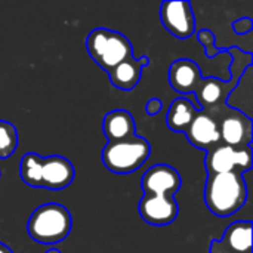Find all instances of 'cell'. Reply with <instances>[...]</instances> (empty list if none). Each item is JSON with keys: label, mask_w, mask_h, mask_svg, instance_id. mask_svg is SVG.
<instances>
[{"label": "cell", "mask_w": 253, "mask_h": 253, "mask_svg": "<svg viewBox=\"0 0 253 253\" xmlns=\"http://www.w3.org/2000/svg\"><path fill=\"white\" fill-rule=\"evenodd\" d=\"M197 39L205 47V53L208 58H215L216 55H221V50L215 46V36L211 30H200L197 33Z\"/></svg>", "instance_id": "e0dca14e"}, {"label": "cell", "mask_w": 253, "mask_h": 253, "mask_svg": "<svg viewBox=\"0 0 253 253\" xmlns=\"http://www.w3.org/2000/svg\"><path fill=\"white\" fill-rule=\"evenodd\" d=\"M252 28L253 21L252 18H249V16L240 18V19L233 22V30L236 31V34H248V33L252 31Z\"/></svg>", "instance_id": "ac0fdd59"}, {"label": "cell", "mask_w": 253, "mask_h": 253, "mask_svg": "<svg viewBox=\"0 0 253 253\" xmlns=\"http://www.w3.org/2000/svg\"><path fill=\"white\" fill-rule=\"evenodd\" d=\"M86 50L95 64L110 71L126 58L132 56V43L119 31L95 28L86 37Z\"/></svg>", "instance_id": "8992f818"}, {"label": "cell", "mask_w": 253, "mask_h": 253, "mask_svg": "<svg viewBox=\"0 0 253 253\" xmlns=\"http://www.w3.org/2000/svg\"><path fill=\"white\" fill-rule=\"evenodd\" d=\"M162 110H163V101L159 98H151L145 105V113L151 117L157 116Z\"/></svg>", "instance_id": "d6986e66"}, {"label": "cell", "mask_w": 253, "mask_h": 253, "mask_svg": "<svg viewBox=\"0 0 253 253\" xmlns=\"http://www.w3.org/2000/svg\"><path fill=\"white\" fill-rule=\"evenodd\" d=\"M19 173L24 184L33 188L62 191L68 188L76 176L74 166L62 156H40L27 153L21 159Z\"/></svg>", "instance_id": "7a4b0ae2"}, {"label": "cell", "mask_w": 253, "mask_h": 253, "mask_svg": "<svg viewBox=\"0 0 253 253\" xmlns=\"http://www.w3.org/2000/svg\"><path fill=\"white\" fill-rule=\"evenodd\" d=\"M160 19L163 27L176 39L187 40L196 31V16L191 3L182 1H163L160 6Z\"/></svg>", "instance_id": "ba28073f"}, {"label": "cell", "mask_w": 253, "mask_h": 253, "mask_svg": "<svg viewBox=\"0 0 253 253\" xmlns=\"http://www.w3.org/2000/svg\"><path fill=\"white\" fill-rule=\"evenodd\" d=\"M197 110L194 108L193 102L187 98H176L166 114V125L172 132L184 133L190 126L191 120L194 119Z\"/></svg>", "instance_id": "9a60e30c"}, {"label": "cell", "mask_w": 253, "mask_h": 253, "mask_svg": "<svg viewBox=\"0 0 253 253\" xmlns=\"http://www.w3.org/2000/svg\"><path fill=\"white\" fill-rule=\"evenodd\" d=\"M18 139L16 127L6 120H0V159H9L16 151Z\"/></svg>", "instance_id": "2e32d148"}, {"label": "cell", "mask_w": 253, "mask_h": 253, "mask_svg": "<svg viewBox=\"0 0 253 253\" xmlns=\"http://www.w3.org/2000/svg\"><path fill=\"white\" fill-rule=\"evenodd\" d=\"M0 253H12V251H10L6 245H3V243L0 242Z\"/></svg>", "instance_id": "ffe728a7"}, {"label": "cell", "mask_w": 253, "mask_h": 253, "mask_svg": "<svg viewBox=\"0 0 253 253\" xmlns=\"http://www.w3.org/2000/svg\"><path fill=\"white\" fill-rule=\"evenodd\" d=\"M168 79H169V84L178 93L182 95L196 93L200 82L203 80L200 67L197 65V62L188 58L173 61L169 68Z\"/></svg>", "instance_id": "7c38bea8"}, {"label": "cell", "mask_w": 253, "mask_h": 253, "mask_svg": "<svg viewBox=\"0 0 253 253\" xmlns=\"http://www.w3.org/2000/svg\"><path fill=\"white\" fill-rule=\"evenodd\" d=\"M188 142L203 151H211L221 144V135L218 127V120L205 111H197L190 126L184 132Z\"/></svg>", "instance_id": "9c48e42d"}, {"label": "cell", "mask_w": 253, "mask_h": 253, "mask_svg": "<svg viewBox=\"0 0 253 253\" xmlns=\"http://www.w3.org/2000/svg\"><path fill=\"white\" fill-rule=\"evenodd\" d=\"M248 200V185L240 173L211 175L205 185V203L219 218H228L240 211Z\"/></svg>", "instance_id": "3957f363"}, {"label": "cell", "mask_w": 253, "mask_h": 253, "mask_svg": "<svg viewBox=\"0 0 253 253\" xmlns=\"http://www.w3.org/2000/svg\"><path fill=\"white\" fill-rule=\"evenodd\" d=\"M253 166L252 145L230 147L219 144L205 156V169L208 176L218 173H246Z\"/></svg>", "instance_id": "52a82bcc"}, {"label": "cell", "mask_w": 253, "mask_h": 253, "mask_svg": "<svg viewBox=\"0 0 253 253\" xmlns=\"http://www.w3.org/2000/svg\"><path fill=\"white\" fill-rule=\"evenodd\" d=\"M102 130L108 142H116L133 136L136 132V123L129 111L113 110L105 114L102 122Z\"/></svg>", "instance_id": "5bb4252c"}, {"label": "cell", "mask_w": 253, "mask_h": 253, "mask_svg": "<svg viewBox=\"0 0 253 253\" xmlns=\"http://www.w3.org/2000/svg\"><path fill=\"white\" fill-rule=\"evenodd\" d=\"M73 227L70 211L59 203H46L34 209L28 222L27 233L36 243L56 245L64 242Z\"/></svg>", "instance_id": "277c9868"}, {"label": "cell", "mask_w": 253, "mask_h": 253, "mask_svg": "<svg viewBox=\"0 0 253 253\" xmlns=\"http://www.w3.org/2000/svg\"><path fill=\"white\" fill-rule=\"evenodd\" d=\"M211 253H252V222H233L221 240H212Z\"/></svg>", "instance_id": "8fae6325"}, {"label": "cell", "mask_w": 253, "mask_h": 253, "mask_svg": "<svg viewBox=\"0 0 253 253\" xmlns=\"http://www.w3.org/2000/svg\"><path fill=\"white\" fill-rule=\"evenodd\" d=\"M218 127L221 144L230 147H248L252 144V119L245 116V113L230 110V113L221 119Z\"/></svg>", "instance_id": "30bf717a"}, {"label": "cell", "mask_w": 253, "mask_h": 253, "mask_svg": "<svg viewBox=\"0 0 253 253\" xmlns=\"http://www.w3.org/2000/svg\"><path fill=\"white\" fill-rule=\"evenodd\" d=\"M46 253H61V251H58V249H49V251H46Z\"/></svg>", "instance_id": "44dd1931"}, {"label": "cell", "mask_w": 253, "mask_h": 253, "mask_svg": "<svg viewBox=\"0 0 253 253\" xmlns=\"http://www.w3.org/2000/svg\"><path fill=\"white\" fill-rule=\"evenodd\" d=\"M181 185L182 179L175 168L169 165L148 168L141 181L144 196L138 208L144 222L153 227L170 225L179 213L175 194Z\"/></svg>", "instance_id": "6da1fadb"}, {"label": "cell", "mask_w": 253, "mask_h": 253, "mask_svg": "<svg viewBox=\"0 0 253 253\" xmlns=\"http://www.w3.org/2000/svg\"><path fill=\"white\" fill-rule=\"evenodd\" d=\"M150 154L151 145L148 139L133 135L127 139L108 142L102 150V162L110 172L127 175L141 169Z\"/></svg>", "instance_id": "5b68a950"}, {"label": "cell", "mask_w": 253, "mask_h": 253, "mask_svg": "<svg viewBox=\"0 0 253 253\" xmlns=\"http://www.w3.org/2000/svg\"><path fill=\"white\" fill-rule=\"evenodd\" d=\"M150 65V58L148 56H141V58H133L129 56L120 64H117L114 68L107 71L108 79L111 84L120 90H132L135 89L142 77V68Z\"/></svg>", "instance_id": "4fadbf2b"}]
</instances>
